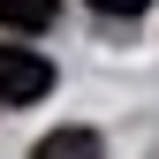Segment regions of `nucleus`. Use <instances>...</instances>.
I'll use <instances>...</instances> for the list:
<instances>
[{
	"instance_id": "f03ea898",
	"label": "nucleus",
	"mask_w": 159,
	"mask_h": 159,
	"mask_svg": "<svg viewBox=\"0 0 159 159\" xmlns=\"http://www.w3.org/2000/svg\"><path fill=\"white\" fill-rule=\"evenodd\" d=\"M30 159H106V144H98V129H53V136H38Z\"/></svg>"
},
{
	"instance_id": "7ed1b4c3",
	"label": "nucleus",
	"mask_w": 159,
	"mask_h": 159,
	"mask_svg": "<svg viewBox=\"0 0 159 159\" xmlns=\"http://www.w3.org/2000/svg\"><path fill=\"white\" fill-rule=\"evenodd\" d=\"M61 15V0H0V30H46Z\"/></svg>"
},
{
	"instance_id": "20e7f679",
	"label": "nucleus",
	"mask_w": 159,
	"mask_h": 159,
	"mask_svg": "<svg viewBox=\"0 0 159 159\" xmlns=\"http://www.w3.org/2000/svg\"><path fill=\"white\" fill-rule=\"evenodd\" d=\"M91 8H98V15H144L152 0H91Z\"/></svg>"
},
{
	"instance_id": "f257e3e1",
	"label": "nucleus",
	"mask_w": 159,
	"mask_h": 159,
	"mask_svg": "<svg viewBox=\"0 0 159 159\" xmlns=\"http://www.w3.org/2000/svg\"><path fill=\"white\" fill-rule=\"evenodd\" d=\"M53 91V61L30 46H0V106H38Z\"/></svg>"
}]
</instances>
